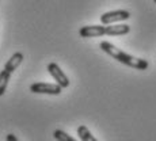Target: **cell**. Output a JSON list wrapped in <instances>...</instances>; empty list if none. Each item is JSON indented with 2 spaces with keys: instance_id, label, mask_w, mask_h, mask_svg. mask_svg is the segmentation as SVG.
I'll return each instance as SVG.
<instances>
[{
  "instance_id": "6da1fadb",
  "label": "cell",
  "mask_w": 156,
  "mask_h": 141,
  "mask_svg": "<svg viewBox=\"0 0 156 141\" xmlns=\"http://www.w3.org/2000/svg\"><path fill=\"white\" fill-rule=\"evenodd\" d=\"M99 48L106 55H109L110 57H113L114 60H117L118 62L126 65L129 68H133V69H137V71H145V69H148V67H149L147 60L137 58V57L130 56L129 53H125L124 50H121L119 48H117L115 45H113L112 42H109V41L101 42Z\"/></svg>"
},
{
  "instance_id": "7a4b0ae2",
  "label": "cell",
  "mask_w": 156,
  "mask_h": 141,
  "mask_svg": "<svg viewBox=\"0 0 156 141\" xmlns=\"http://www.w3.org/2000/svg\"><path fill=\"white\" fill-rule=\"evenodd\" d=\"M130 31V26L128 25H92L83 26L79 30V35L82 38H94L101 35H125Z\"/></svg>"
},
{
  "instance_id": "3957f363",
  "label": "cell",
  "mask_w": 156,
  "mask_h": 141,
  "mask_svg": "<svg viewBox=\"0 0 156 141\" xmlns=\"http://www.w3.org/2000/svg\"><path fill=\"white\" fill-rule=\"evenodd\" d=\"M130 18V12L125 10H115L109 11L101 15V22L102 25H115L117 22H125Z\"/></svg>"
},
{
  "instance_id": "277c9868",
  "label": "cell",
  "mask_w": 156,
  "mask_h": 141,
  "mask_svg": "<svg viewBox=\"0 0 156 141\" xmlns=\"http://www.w3.org/2000/svg\"><path fill=\"white\" fill-rule=\"evenodd\" d=\"M61 87L53 83H44L37 82L30 86V91L33 94H45V95H60L61 94Z\"/></svg>"
},
{
  "instance_id": "5b68a950",
  "label": "cell",
  "mask_w": 156,
  "mask_h": 141,
  "mask_svg": "<svg viewBox=\"0 0 156 141\" xmlns=\"http://www.w3.org/2000/svg\"><path fill=\"white\" fill-rule=\"evenodd\" d=\"M48 72L50 73V76L56 80V84H58L61 88H67L69 87V79L64 73V71L56 64V62H49L48 64Z\"/></svg>"
},
{
  "instance_id": "8992f818",
  "label": "cell",
  "mask_w": 156,
  "mask_h": 141,
  "mask_svg": "<svg viewBox=\"0 0 156 141\" xmlns=\"http://www.w3.org/2000/svg\"><path fill=\"white\" fill-rule=\"evenodd\" d=\"M22 61H23V53L16 52L10 57V60H8L7 62H5L3 69H5L7 72H10V73H14V71H16V68L22 64Z\"/></svg>"
},
{
  "instance_id": "52a82bcc",
  "label": "cell",
  "mask_w": 156,
  "mask_h": 141,
  "mask_svg": "<svg viewBox=\"0 0 156 141\" xmlns=\"http://www.w3.org/2000/svg\"><path fill=\"white\" fill-rule=\"evenodd\" d=\"M77 136H79V139L82 141H98L94 136H92L90 129L87 126H84V125H80V126L77 128Z\"/></svg>"
},
{
  "instance_id": "ba28073f",
  "label": "cell",
  "mask_w": 156,
  "mask_h": 141,
  "mask_svg": "<svg viewBox=\"0 0 156 141\" xmlns=\"http://www.w3.org/2000/svg\"><path fill=\"white\" fill-rule=\"evenodd\" d=\"M11 75L10 72H7L5 69H3L0 72V97H3L5 92V90H7V86H8V82H10L11 79Z\"/></svg>"
},
{
  "instance_id": "9c48e42d",
  "label": "cell",
  "mask_w": 156,
  "mask_h": 141,
  "mask_svg": "<svg viewBox=\"0 0 156 141\" xmlns=\"http://www.w3.org/2000/svg\"><path fill=\"white\" fill-rule=\"evenodd\" d=\"M53 137H55V140H57V141H77L72 136H69L68 133H65L64 130H61V129H56V130L53 132Z\"/></svg>"
},
{
  "instance_id": "30bf717a",
  "label": "cell",
  "mask_w": 156,
  "mask_h": 141,
  "mask_svg": "<svg viewBox=\"0 0 156 141\" xmlns=\"http://www.w3.org/2000/svg\"><path fill=\"white\" fill-rule=\"evenodd\" d=\"M5 140L7 141H19V139H18L15 134H12V133H8L7 136H5Z\"/></svg>"
},
{
  "instance_id": "8fae6325",
  "label": "cell",
  "mask_w": 156,
  "mask_h": 141,
  "mask_svg": "<svg viewBox=\"0 0 156 141\" xmlns=\"http://www.w3.org/2000/svg\"><path fill=\"white\" fill-rule=\"evenodd\" d=\"M154 2H155V3H156V0H154Z\"/></svg>"
}]
</instances>
